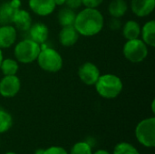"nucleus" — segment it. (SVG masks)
Returning a JSON list of instances; mask_svg holds the SVG:
<instances>
[{
    "label": "nucleus",
    "instance_id": "nucleus-27",
    "mask_svg": "<svg viewBox=\"0 0 155 154\" xmlns=\"http://www.w3.org/2000/svg\"><path fill=\"white\" fill-rule=\"evenodd\" d=\"M83 5L85 7L89 8H97L103 2L104 0H82Z\"/></svg>",
    "mask_w": 155,
    "mask_h": 154
},
{
    "label": "nucleus",
    "instance_id": "nucleus-12",
    "mask_svg": "<svg viewBox=\"0 0 155 154\" xmlns=\"http://www.w3.org/2000/svg\"><path fill=\"white\" fill-rule=\"evenodd\" d=\"M29 34V39L34 42L42 44H45L49 36V29L46 25L41 22H36L32 24L31 27L27 31Z\"/></svg>",
    "mask_w": 155,
    "mask_h": 154
},
{
    "label": "nucleus",
    "instance_id": "nucleus-29",
    "mask_svg": "<svg viewBox=\"0 0 155 154\" xmlns=\"http://www.w3.org/2000/svg\"><path fill=\"white\" fill-rule=\"evenodd\" d=\"M93 154H111L109 152H107V151H105V150H98V151H96Z\"/></svg>",
    "mask_w": 155,
    "mask_h": 154
},
{
    "label": "nucleus",
    "instance_id": "nucleus-9",
    "mask_svg": "<svg viewBox=\"0 0 155 154\" xmlns=\"http://www.w3.org/2000/svg\"><path fill=\"white\" fill-rule=\"evenodd\" d=\"M21 6L20 0H11L0 5V25H11Z\"/></svg>",
    "mask_w": 155,
    "mask_h": 154
},
{
    "label": "nucleus",
    "instance_id": "nucleus-18",
    "mask_svg": "<svg viewBox=\"0 0 155 154\" xmlns=\"http://www.w3.org/2000/svg\"><path fill=\"white\" fill-rule=\"evenodd\" d=\"M76 17V13L74 10L64 6L62 7L57 14V20L60 25L63 26H69L74 25Z\"/></svg>",
    "mask_w": 155,
    "mask_h": 154
},
{
    "label": "nucleus",
    "instance_id": "nucleus-22",
    "mask_svg": "<svg viewBox=\"0 0 155 154\" xmlns=\"http://www.w3.org/2000/svg\"><path fill=\"white\" fill-rule=\"evenodd\" d=\"M113 154H140V152L133 144L123 142L115 145Z\"/></svg>",
    "mask_w": 155,
    "mask_h": 154
},
{
    "label": "nucleus",
    "instance_id": "nucleus-30",
    "mask_svg": "<svg viewBox=\"0 0 155 154\" xmlns=\"http://www.w3.org/2000/svg\"><path fill=\"white\" fill-rule=\"evenodd\" d=\"M45 153V149H37L35 150V154H44Z\"/></svg>",
    "mask_w": 155,
    "mask_h": 154
},
{
    "label": "nucleus",
    "instance_id": "nucleus-31",
    "mask_svg": "<svg viewBox=\"0 0 155 154\" xmlns=\"http://www.w3.org/2000/svg\"><path fill=\"white\" fill-rule=\"evenodd\" d=\"M3 52H2V49L0 48V65H1V63H2V61H3Z\"/></svg>",
    "mask_w": 155,
    "mask_h": 154
},
{
    "label": "nucleus",
    "instance_id": "nucleus-15",
    "mask_svg": "<svg viewBox=\"0 0 155 154\" xmlns=\"http://www.w3.org/2000/svg\"><path fill=\"white\" fill-rule=\"evenodd\" d=\"M14 26L23 32H27L32 25V17L29 12L19 8L16 12L13 23Z\"/></svg>",
    "mask_w": 155,
    "mask_h": 154
},
{
    "label": "nucleus",
    "instance_id": "nucleus-7",
    "mask_svg": "<svg viewBox=\"0 0 155 154\" xmlns=\"http://www.w3.org/2000/svg\"><path fill=\"white\" fill-rule=\"evenodd\" d=\"M21 89V81L15 75H4L0 80V95L5 98L15 97Z\"/></svg>",
    "mask_w": 155,
    "mask_h": 154
},
{
    "label": "nucleus",
    "instance_id": "nucleus-17",
    "mask_svg": "<svg viewBox=\"0 0 155 154\" xmlns=\"http://www.w3.org/2000/svg\"><path fill=\"white\" fill-rule=\"evenodd\" d=\"M123 35L126 40L139 38L141 35V25L134 20H128L123 25Z\"/></svg>",
    "mask_w": 155,
    "mask_h": 154
},
{
    "label": "nucleus",
    "instance_id": "nucleus-4",
    "mask_svg": "<svg viewBox=\"0 0 155 154\" xmlns=\"http://www.w3.org/2000/svg\"><path fill=\"white\" fill-rule=\"evenodd\" d=\"M39 67L48 73H57L63 67V57L54 48H41L36 59Z\"/></svg>",
    "mask_w": 155,
    "mask_h": 154
},
{
    "label": "nucleus",
    "instance_id": "nucleus-10",
    "mask_svg": "<svg viewBox=\"0 0 155 154\" xmlns=\"http://www.w3.org/2000/svg\"><path fill=\"white\" fill-rule=\"evenodd\" d=\"M29 8L39 16H48L55 9L54 0H28Z\"/></svg>",
    "mask_w": 155,
    "mask_h": 154
},
{
    "label": "nucleus",
    "instance_id": "nucleus-5",
    "mask_svg": "<svg viewBox=\"0 0 155 154\" xmlns=\"http://www.w3.org/2000/svg\"><path fill=\"white\" fill-rule=\"evenodd\" d=\"M135 137L143 146L153 148L155 146V118L150 117L141 121L135 127Z\"/></svg>",
    "mask_w": 155,
    "mask_h": 154
},
{
    "label": "nucleus",
    "instance_id": "nucleus-28",
    "mask_svg": "<svg viewBox=\"0 0 155 154\" xmlns=\"http://www.w3.org/2000/svg\"><path fill=\"white\" fill-rule=\"evenodd\" d=\"M54 1L55 5H58V6H62L65 4V0H54Z\"/></svg>",
    "mask_w": 155,
    "mask_h": 154
},
{
    "label": "nucleus",
    "instance_id": "nucleus-2",
    "mask_svg": "<svg viewBox=\"0 0 155 154\" xmlns=\"http://www.w3.org/2000/svg\"><path fill=\"white\" fill-rule=\"evenodd\" d=\"M94 86L97 93L104 99H114L118 97L124 88L121 78L113 74L100 75Z\"/></svg>",
    "mask_w": 155,
    "mask_h": 154
},
{
    "label": "nucleus",
    "instance_id": "nucleus-32",
    "mask_svg": "<svg viewBox=\"0 0 155 154\" xmlns=\"http://www.w3.org/2000/svg\"><path fill=\"white\" fill-rule=\"evenodd\" d=\"M5 154H17V153H15V152H5Z\"/></svg>",
    "mask_w": 155,
    "mask_h": 154
},
{
    "label": "nucleus",
    "instance_id": "nucleus-21",
    "mask_svg": "<svg viewBox=\"0 0 155 154\" xmlns=\"http://www.w3.org/2000/svg\"><path fill=\"white\" fill-rule=\"evenodd\" d=\"M13 125L12 115L5 110L0 109V133H5L11 129Z\"/></svg>",
    "mask_w": 155,
    "mask_h": 154
},
{
    "label": "nucleus",
    "instance_id": "nucleus-11",
    "mask_svg": "<svg viewBox=\"0 0 155 154\" xmlns=\"http://www.w3.org/2000/svg\"><path fill=\"white\" fill-rule=\"evenodd\" d=\"M17 38L16 28L12 25H0V48L6 49L15 44Z\"/></svg>",
    "mask_w": 155,
    "mask_h": 154
},
{
    "label": "nucleus",
    "instance_id": "nucleus-6",
    "mask_svg": "<svg viewBox=\"0 0 155 154\" xmlns=\"http://www.w3.org/2000/svg\"><path fill=\"white\" fill-rule=\"evenodd\" d=\"M123 54L126 60L134 64L141 63L148 56V46L140 38L127 40L124 45Z\"/></svg>",
    "mask_w": 155,
    "mask_h": 154
},
{
    "label": "nucleus",
    "instance_id": "nucleus-20",
    "mask_svg": "<svg viewBox=\"0 0 155 154\" xmlns=\"http://www.w3.org/2000/svg\"><path fill=\"white\" fill-rule=\"evenodd\" d=\"M18 69H19L18 62L15 59H12V58L3 59L0 65V70L4 75H15L16 73L18 72Z\"/></svg>",
    "mask_w": 155,
    "mask_h": 154
},
{
    "label": "nucleus",
    "instance_id": "nucleus-13",
    "mask_svg": "<svg viewBox=\"0 0 155 154\" xmlns=\"http://www.w3.org/2000/svg\"><path fill=\"white\" fill-rule=\"evenodd\" d=\"M155 7V0H132L131 9L138 17H145L151 15Z\"/></svg>",
    "mask_w": 155,
    "mask_h": 154
},
{
    "label": "nucleus",
    "instance_id": "nucleus-16",
    "mask_svg": "<svg viewBox=\"0 0 155 154\" xmlns=\"http://www.w3.org/2000/svg\"><path fill=\"white\" fill-rule=\"evenodd\" d=\"M142 40L147 46H155V21L150 20L146 22L141 28Z\"/></svg>",
    "mask_w": 155,
    "mask_h": 154
},
{
    "label": "nucleus",
    "instance_id": "nucleus-8",
    "mask_svg": "<svg viewBox=\"0 0 155 154\" xmlns=\"http://www.w3.org/2000/svg\"><path fill=\"white\" fill-rule=\"evenodd\" d=\"M100 75L101 74L99 68L96 64L91 62H86L83 64L78 69L79 79L86 85H94Z\"/></svg>",
    "mask_w": 155,
    "mask_h": 154
},
{
    "label": "nucleus",
    "instance_id": "nucleus-24",
    "mask_svg": "<svg viewBox=\"0 0 155 154\" xmlns=\"http://www.w3.org/2000/svg\"><path fill=\"white\" fill-rule=\"evenodd\" d=\"M44 154H68L66 150L60 146H51L47 149H45Z\"/></svg>",
    "mask_w": 155,
    "mask_h": 154
},
{
    "label": "nucleus",
    "instance_id": "nucleus-19",
    "mask_svg": "<svg viewBox=\"0 0 155 154\" xmlns=\"http://www.w3.org/2000/svg\"><path fill=\"white\" fill-rule=\"evenodd\" d=\"M128 11V5L125 0H113L108 5V13L112 17L121 18Z\"/></svg>",
    "mask_w": 155,
    "mask_h": 154
},
{
    "label": "nucleus",
    "instance_id": "nucleus-3",
    "mask_svg": "<svg viewBox=\"0 0 155 154\" xmlns=\"http://www.w3.org/2000/svg\"><path fill=\"white\" fill-rule=\"evenodd\" d=\"M41 51V44L26 38L18 42L14 49L15 60L21 64H31L36 61Z\"/></svg>",
    "mask_w": 155,
    "mask_h": 154
},
{
    "label": "nucleus",
    "instance_id": "nucleus-25",
    "mask_svg": "<svg viewBox=\"0 0 155 154\" xmlns=\"http://www.w3.org/2000/svg\"><path fill=\"white\" fill-rule=\"evenodd\" d=\"M122 22L120 20V18H116V17H112V19H110V21L108 22V26L111 30L113 31H117L122 27Z\"/></svg>",
    "mask_w": 155,
    "mask_h": 154
},
{
    "label": "nucleus",
    "instance_id": "nucleus-26",
    "mask_svg": "<svg viewBox=\"0 0 155 154\" xmlns=\"http://www.w3.org/2000/svg\"><path fill=\"white\" fill-rule=\"evenodd\" d=\"M64 5L73 10H76V9H79L83 5V2L82 0H65Z\"/></svg>",
    "mask_w": 155,
    "mask_h": 154
},
{
    "label": "nucleus",
    "instance_id": "nucleus-1",
    "mask_svg": "<svg viewBox=\"0 0 155 154\" xmlns=\"http://www.w3.org/2000/svg\"><path fill=\"white\" fill-rule=\"evenodd\" d=\"M104 18L97 8L85 7L76 14L74 24V28L80 35L94 36L98 34L104 28Z\"/></svg>",
    "mask_w": 155,
    "mask_h": 154
},
{
    "label": "nucleus",
    "instance_id": "nucleus-23",
    "mask_svg": "<svg viewBox=\"0 0 155 154\" xmlns=\"http://www.w3.org/2000/svg\"><path fill=\"white\" fill-rule=\"evenodd\" d=\"M69 154H93L92 146L87 142H78L71 148Z\"/></svg>",
    "mask_w": 155,
    "mask_h": 154
},
{
    "label": "nucleus",
    "instance_id": "nucleus-14",
    "mask_svg": "<svg viewBox=\"0 0 155 154\" xmlns=\"http://www.w3.org/2000/svg\"><path fill=\"white\" fill-rule=\"evenodd\" d=\"M79 33L77 32V30L74 28V25H69V26H63L58 38H59V42L60 44L64 46V47H71L73 45H74L78 39H79Z\"/></svg>",
    "mask_w": 155,
    "mask_h": 154
}]
</instances>
